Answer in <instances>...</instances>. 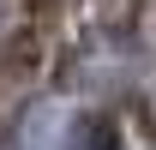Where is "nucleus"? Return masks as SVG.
<instances>
[{
    "mask_svg": "<svg viewBox=\"0 0 156 150\" xmlns=\"http://www.w3.org/2000/svg\"><path fill=\"white\" fill-rule=\"evenodd\" d=\"M18 24H24V6H18V0H0V42L12 36Z\"/></svg>",
    "mask_w": 156,
    "mask_h": 150,
    "instance_id": "f03ea898",
    "label": "nucleus"
},
{
    "mask_svg": "<svg viewBox=\"0 0 156 150\" xmlns=\"http://www.w3.org/2000/svg\"><path fill=\"white\" fill-rule=\"evenodd\" d=\"M66 150H126V144H120V126L108 114H84V120L66 132Z\"/></svg>",
    "mask_w": 156,
    "mask_h": 150,
    "instance_id": "f257e3e1",
    "label": "nucleus"
}]
</instances>
